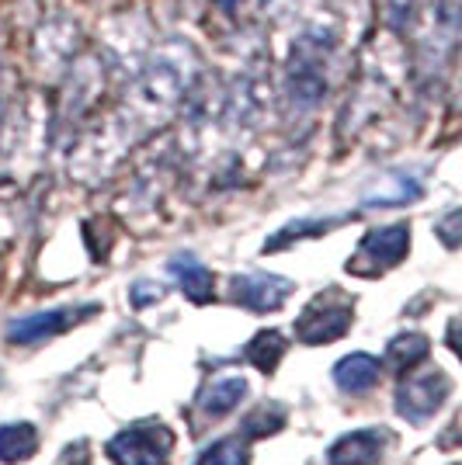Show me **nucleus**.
I'll use <instances>...</instances> for the list:
<instances>
[{
    "label": "nucleus",
    "mask_w": 462,
    "mask_h": 465,
    "mask_svg": "<svg viewBox=\"0 0 462 465\" xmlns=\"http://www.w3.org/2000/svg\"><path fill=\"white\" fill-rule=\"evenodd\" d=\"M174 434L164 424H136L108 441V459L116 465H167Z\"/></svg>",
    "instance_id": "f257e3e1"
},
{
    "label": "nucleus",
    "mask_w": 462,
    "mask_h": 465,
    "mask_svg": "<svg viewBox=\"0 0 462 465\" xmlns=\"http://www.w3.org/2000/svg\"><path fill=\"white\" fill-rule=\"evenodd\" d=\"M351 320H355V302L345 299L341 292H327V295H316L303 310L296 323V337L303 344H327V341L345 337Z\"/></svg>",
    "instance_id": "f03ea898"
},
{
    "label": "nucleus",
    "mask_w": 462,
    "mask_h": 465,
    "mask_svg": "<svg viewBox=\"0 0 462 465\" xmlns=\"http://www.w3.org/2000/svg\"><path fill=\"white\" fill-rule=\"evenodd\" d=\"M452 396V379L442 369H427L421 375H407L397 389V413L410 424H424L435 417L442 403Z\"/></svg>",
    "instance_id": "7ed1b4c3"
},
{
    "label": "nucleus",
    "mask_w": 462,
    "mask_h": 465,
    "mask_svg": "<svg viewBox=\"0 0 462 465\" xmlns=\"http://www.w3.org/2000/svg\"><path fill=\"white\" fill-rule=\"evenodd\" d=\"M410 251V226L407 223H393V226H383V230H368L358 243V253L347 268L362 264V261H372V268L366 274H376L383 268H397L400 261Z\"/></svg>",
    "instance_id": "20e7f679"
},
{
    "label": "nucleus",
    "mask_w": 462,
    "mask_h": 465,
    "mask_svg": "<svg viewBox=\"0 0 462 465\" xmlns=\"http://www.w3.org/2000/svg\"><path fill=\"white\" fill-rule=\"evenodd\" d=\"M87 312H97L95 302H87L80 310L66 306V310H45V312H32V316H21V320H15L7 327V341L11 344H42V341H53V337H59L63 330H70Z\"/></svg>",
    "instance_id": "39448f33"
},
{
    "label": "nucleus",
    "mask_w": 462,
    "mask_h": 465,
    "mask_svg": "<svg viewBox=\"0 0 462 465\" xmlns=\"http://www.w3.org/2000/svg\"><path fill=\"white\" fill-rule=\"evenodd\" d=\"M230 289L236 306L251 312H275L286 306L296 285L282 274H244V278H233Z\"/></svg>",
    "instance_id": "423d86ee"
},
{
    "label": "nucleus",
    "mask_w": 462,
    "mask_h": 465,
    "mask_svg": "<svg viewBox=\"0 0 462 465\" xmlns=\"http://www.w3.org/2000/svg\"><path fill=\"white\" fill-rule=\"evenodd\" d=\"M389 434L379 427H366V430H351L341 441H334L327 451V465H376L389 448Z\"/></svg>",
    "instance_id": "0eeeda50"
},
{
    "label": "nucleus",
    "mask_w": 462,
    "mask_h": 465,
    "mask_svg": "<svg viewBox=\"0 0 462 465\" xmlns=\"http://www.w3.org/2000/svg\"><path fill=\"white\" fill-rule=\"evenodd\" d=\"M379 375H383V361L372 358V354L355 351V354H347L334 365V386L347 392V396H362V392H368L379 382Z\"/></svg>",
    "instance_id": "6e6552de"
},
{
    "label": "nucleus",
    "mask_w": 462,
    "mask_h": 465,
    "mask_svg": "<svg viewBox=\"0 0 462 465\" xmlns=\"http://www.w3.org/2000/svg\"><path fill=\"white\" fill-rule=\"evenodd\" d=\"M167 272H171V278L181 285V292L192 299V302H198V306H206L212 295H216V282H212V272L198 261V257H192V253H177V257H171L167 261Z\"/></svg>",
    "instance_id": "1a4fd4ad"
},
{
    "label": "nucleus",
    "mask_w": 462,
    "mask_h": 465,
    "mask_svg": "<svg viewBox=\"0 0 462 465\" xmlns=\"http://www.w3.org/2000/svg\"><path fill=\"white\" fill-rule=\"evenodd\" d=\"M427 351H431V344H427L424 333H400V337L389 341L383 365L389 371H397V375H407V371H414L427 358Z\"/></svg>",
    "instance_id": "9d476101"
},
{
    "label": "nucleus",
    "mask_w": 462,
    "mask_h": 465,
    "mask_svg": "<svg viewBox=\"0 0 462 465\" xmlns=\"http://www.w3.org/2000/svg\"><path fill=\"white\" fill-rule=\"evenodd\" d=\"M389 188L366 194V209H393V205H407V202H417L424 194L421 181L410 174H386Z\"/></svg>",
    "instance_id": "9b49d317"
},
{
    "label": "nucleus",
    "mask_w": 462,
    "mask_h": 465,
    "mask_svg": "<svg viewBox=\"0 0 462 465\" xmlns=\"http://www.w3.org/2000/svg\"><path fill=\"white\" fill-rule=\"evenodd\" d=\"M244 396H247V382H244V379H219V382H212V386L202 392L198 407L216 420V417H226L230 410L240 407Z\"/></svg>",
    "instance_id": "f8f14e48"
},
{
    "label": "nucleus",
    "mask_w": 462,
    "mask_h": 465,
    "mask_svg": "<svg viewBox=\"0 0 462 465\" xmlns=\"http://www.w3.org/2000/svg\"><path fill=\"white\" fill-rule=\"evenodd\" d=\"M286 351H289V344H286V337H282L278 330H261L251 344H247L244 358H247L257 371L271 375V371L278 369V361L286 358Z\"/></svg>",
    "instance_id": "ddd939ff"
},
{
    "label": "nucleus",
    "mask_w": 462,
    "mask_h": 465,
    "mask_svg": "<svg viewBox=\"0 0 462 465\" xmlns=\"http://www.w3.org/2000/svg\"><path fill=\"white\" fill-rule=\"evenodd\" d=\"M39 448V434L32 424H4L0 427V462H25Z\"/></svg>",
    "instance_id": "4468645a"
},
{
    "label": "nucleus",
    "mask_w": 462,
    "mask_h": 465,
    "mask_svg": "<svg viewBox=\"0 0 462 465\" xmlns=\"http://www.w3.org/2000/svg\"><path fill=\"white\" fill-rule=\"evenodd\" d=\"M345 215H334V219H296L289 226H282V230L275 232L271 240H265V253H275L282 251V247H289L292 240H306V236H320V232L334 230L337 223H341Z\"/></svg>",
    "instance_id": "2eb2a0df"
},
{
    "label": "nucleus",
    "mask_w": 462,
    "mask_h": 465,
    "mask_svg": "<svg viewBox=\"0 0 462 465\" xmlns=\"http://www.w3.org/2000/svg\"><path fill=\"white\" fill-rule=\"evenodd\" d=\"M195 465H251V448L247 438H219L212 441Z\"/></svg>",
    "instance_id": "dca6fc26"
},
{
    "label": "nucleus",
    "mask_w": 462,
    "mask_h": 465,
    "mask_svg": "<svg viewBox=\"0 0 462 465\" xmlns=\"http://www.w3.org/2000/svg\"><path fill=\"white\" fill-rule=\"evenodd\" d=\"M278 427H286V410L282 407H257L244 420V438H265V434H275Z\"/></svg>",
    "instance_id": "f3484780"
},
{
    "label": "nucleus",
    "mask_w": 462,
    "mask_h": 465,
    "mask_svg": "<svg viewBox=\"0 0 462 465\" xmlns=\"http://www.w3.org/2000/svg\"><path fill=\"white\" fill-rule=\"evenodd\" d=\"M459 209H452V213L442 219V226H438V236H442L445 247H459V232H456V226H459Z\"/></svg>",
    "instance_id": "a211bd4d"
},
{
    "label": "nucleus",
    "mask_w": 462,
    "mask_h": 465,
    "mask_svg": "<svg viewBox=\"0 0 462 465\" xmlns=\"http://www.w3.org/2000/svg\"><path fill=\"white\" fill-rule=\"evenodd\" d=\"M129 295H133L136 306H146L150 299H160L164 292H160V285H150V282H136L133 289H129Z\"/></svg>",
    "instance_id": "6ab92c4d"
}]
</instances>
